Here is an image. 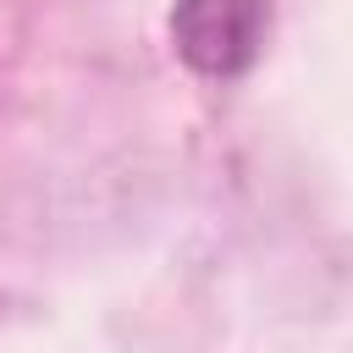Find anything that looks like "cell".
I'll return each instance as SVG.
<instances>
[{
  "label": "cell",
  "mask_w": 353,
  "mask_h": 353,
  "mask_svg": "<svg viewBox=\"0 0 353 353\" xmlns=\"http://www.w3.org/2000/svg\"><path fill=\"white\" fill-rule=\"evenodd\" d=\"M270 33V0H176L171 6V44L176 55L215 83L243 77Z\"/></svg>",
  "instance_id": "cell-1"
}]
</instances>
